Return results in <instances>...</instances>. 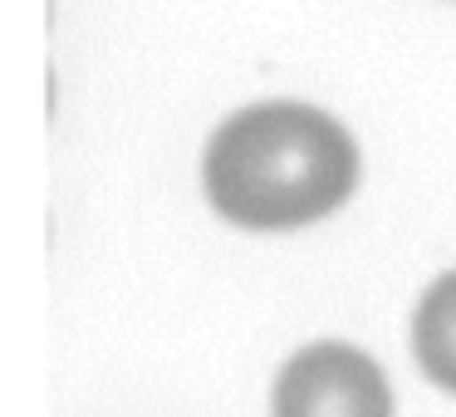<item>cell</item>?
<instances>
[{
    "instance_id": "obj_1",
    "label": "cell",
    "mask_w": 456,
    "mask_h": 417,
    "mask_svg": "<svg viewBox=\"0 0 456 417\" xmlns=\"http://www.w3.org/2000/svg\"><path fill=\"white\" fill-rule=\"evenodd\" d=\"M207 197L246 231H289L338 211L358 187V148L309 103H256L207 148Z\"/></svg>"
},
{
    "instance_id": "obj_2",
    "label": "cell",
    "mask_w": 456,
    "mask_h": 417,
    "mask_svg": "<svg viewBox=\"0 0 456 417\" xmlns=\"http://www.w3.org/2000/svg\"><path fill=\"white\" fill-rule=\"evenodd\" d=\"M275 417H393V393L368 354L314 344L275 378Z\"/></svg>"
},
{
    "instance_id": "obj_3",
    "label": "cell",
    "mask_w": 456,
    "mask_h": 417,
    "mask_svg": "<svg viewBox=\"0 0 456 417\" xmlns=\"http://www.w3.org/2000/svg\"><path fill=\"white\" fill-rule=\"evenodd\" d=\"M412 344H417L422 368L432 373V383L456 393V270L442 275L422 295L417 319H412Z\"/></svg>"
}]
</instances>
